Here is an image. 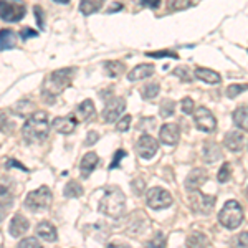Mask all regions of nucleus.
<instances>
[{
	"label": "nucleus",
	"mask_w": 248,
	"mask_h": 248,
	"mask_svg": "<svg viewBox=\"0 0 248 248\" xmlns=\"http://www.w3.org/2000/svg\"><path fill=\"white\" fill-rule=\"evenodd\" d=\"M77 70L75 68H62V70H57L53 73H50L43 81V90L42 94L43 98L46 99V103H53V99L57 98L60 93H63L65 88L70 86L71 79H73Z\"/></svg>",
	"instance_id": "f257e3e1"
},
{
	"label": "nucleus",
	"mask_w": 248,
	"mask_h": 248,
	"mask_svg": "<svg viewBox=\"0 0 248 248\" xmlns=\"http://www.w3.org/2000/svg\"><path fill=\"white\" fill-rule=\"evenodd\" d=\"M50 133V123L45 111H35L30 114L22 127V136L29 144L42 142L48 138Z\"/></svg>",
	"instance_id": "f03ea898"
},
{
	"label": "nucleus",
	"mask_w": 248,
	"mask_h": 248,
	"mask_svg": "<svg viewBox=\"0 0 248 248\" xmlns=\"http://www.w3.org/2000/svg\"><path fill=\"white\" fill-rule=\"evenodd\" d=\"M99 212L111 218H119L126 212V195L121 189L111 187L105 192L101 202H99Z\"/></svg>",
	"instance_id": "7ed1b4c3"
},
{
	"label": "nucleus",
	"mask_w": 248,
	"mask_h": 248,
	"mask_svg": "<svg viewBox=\"0 0 248 248\" xmlns=\"http://www.w3.org/2000/svg\"><path fill=\"white\" fill-rule=\"evenodd\" d=\"M218 222L229 230H235L243 222V209L237 201H229L218 214Z\"/></svg>",
	"instance_id": "20e7f679"
},
{
	"label": "nucleus",
	"mask_w": 248,
	"mask_h": 248,
	"mask_svg": "<svg viewBox=\"0 0 248 248\" xmlns=\"http://www.w3.org/2000/svg\"><path fill=\"white\" fill-rule=\"evenodd\" d=\"M51 199H53V195H51V190L48 189L46 186H42L40 189L31 190L30 194L27 195L25 207L30 212H35V214H37V212H43V210H46L48 207H50Z\"/></svg>",
	"instance_id": "39448f33"
},
{
	"label": "nucleus",
	"mask_w": 248,
	"mask_h": 248,
	"mask_svg": "<svg viewBox=\"0 0 248 248\" xmlns=\"http://www.w3.org/2000/svg\"><path fill=\"white\" fill-rule=\"evenodd\" d=\"M27 10L23 3H18L15 0H0V18L3 22H20L25 17Z\"/></svg>",
	"instance_id": "423d86ee"
},
{
	"label": "nucleus",
	"mask_w": 248,
	"mask_h": 248,
	"mask_svg": "<svg viewBox=\"0 0 248 248\" xmlns=\"http://www.w3.org/2000/svg\"><path fill=\"white\" fill-rule=\"evenodd\" d=\"M146 201L147 205L151 207L153 210H164V209H169L172 205V195L162 187H153L146 195Z\"/></svg>",
	"instance_id": "0eeeda50"
},
{
	"label": "nucleus",
	"mask_w": 248,
	"mask_h": 248,
	"mask_svg": "<svg viewBox=\"0 0 248 248\" xmlns=\"http://www.w3.org/2000/svg\"><path fill=\"white\" fill-rule=\"evenodd\" d=\"M190 203H192V209L197 212V214L209 215L210 212L214 210L215 197H214V195L202 194V192H199V190H192V194H190Z\"/></svg>",
	"instance_id": "6e6552de"
},
{
	"label": "nucleus",
	"mask_w": 248,
	"mask_h": 248,
	"mask_svg": "<svg viewBox=\"0 0 248 248\" xmlns=\"http://www.w3.org/2000/svg\"><path fill=\"white\" fill-rule=\"evenodd\" d=\"M194 119H195V126L202 131V133H214L217 129V119L215 116L210 113L207 108H197L195 109V114H194Z\"/></svg>",
	"instance_id": "1a4fd4ad"
},
{
	"label": "nucleus",
	"mask_w": 248,
	"mask_h": 248,
	"mask_svg": "<svg viewBox=\"0 0 248 248\" xmlns=\"http://www.w3.org/2000/svg\"><path fill=\"white\" fill-rule=\"evenodd\" d=\"M136 151H138L139 157L142 159H153L155 153L159 151V142L155 141L153 136L142 134L136 142Z\"/></svg>",
	"instance_id": "9d476101"
},
{
	"label": "nucleus",
	"mask_w": 248,
	"mask_h": 248,
	"mask_svg": "<svg viewBox=\"0 0 248 248\" xmlns=\"http://www.w3.org/2000/svg\"><path fill=\"white\" fill-rule=\"evenodd\" d=\"M124 109H126L124 98H111L109 101H106V106L103 109V119L105 123H114L124 113Z\"/></svg>",
	"instance_id": "9b49d317"
},
{
	"label": "nucleus",
	"mask_w": 248,
	"mask_h": 248,
	"mask_svg": "<svg viewBox=\"0 0 248 248\" xmlns=\"http://www.w3.org/2000/svg\"><path fill=\"white\" fill-rule=\"evenodd\" d=\"M159 139L166 146H175L181 139V129L177 124H164L159 131Z\"/></svg>",
	"instance_id": "f8f14e48"
},
{
	"label": "nucleus",
	"mask_w": 248,
	"mask_h": 248,
	"mask_svg": "<svg viewBox=\"0 0 248 248\" xmlns=\"http://www.w3.org/2000/svg\"><path fill=\"white\" fill-rule=\"evenodd\" d=\"M30 229V222L27 217H23L22 214H15L10 220L9 225V233L14 238H20L23 233H27V230Z\"/></svg>",
	"instance_id": "ddd939ff"
},
{
	"label": "nucleus",
	"mask_w": 248,
	"mask_h": 248,
	"mask_svg": "<svg viewBox=\"0 0 248 248\" xmlns=\"http://www.w3.org/2000/svg\"><path fill=\"white\" fill-rule=\"evenodd\" d=\"M209 179V174H207L205 169H194L190 170V174L187 175L186 179V189L187 190H199L201 187L205 184V181Z\"/></svg>",
	"instance_id": "4468645a"
},
{
	"label": "nucleus",
	"mask_w": 248,
	"mask_h": 248,
	"mask_svg": "<svg viewBox=\"0 0 248 248\" xmlns=\"http://www.w3.org/2000/svg\"><path fill=\"white\" fill-rule=\"evenodd\" d=\"M77 118L75 116H63V118H55L53 123H51V127H53L57 133L60 134H71L77 127Z\"/></svg>",
	"instance_id": "2eb2a0df"
},
{
	"label": "nucleus",
	"mask_w": 248,
	"mask_h": 248,
	"mask_svg": "<svg viewBox=\"0 0 248 248\" xmlns=\"http://www.w3.org/2000/svg\"><path fill=\"white\" fill-rule=\"evenodd\" d=\"M37 237L42 238L43 242H57L58 240V233L57 229H55L53 223H50L48 220H42V222L37 225Z\"/></svg>",
	"instance_id": "dca6fc26"
},
{
	"label": "nucleus",
	"mask_w": 248,
	"mask_h": 248,
	"mask_svg": "<svg viewBox=\"0 0 248 248\" xmlns=\"http://www.w3.org/2000/svg\"><path fill=\"white\" fill-rule=\"evenodd\" d=\"M223 144L232 153H240L243 149V144H245V138H243V134L240 131H230V133L225 134Z\"/></svg>",
	"instance_id": "f3484780"
},
{
	"label": "nucleus",
	"mask_w": 248,
	"mask_h": 248,
	"mask_svg": "<svg viewBox=\"0 0 248 248\" xmlns=\"http://www.w3.org/2000/svg\"><path fill=\"white\" fill-rule=\"evenodd\" d=\"M155 71L154 65H149V63H144V65H138L134 66L133 70L127 73V79L129 81H139V79H146L149 77H153Z\"/></svg>",
	"instance_id": "a211bd4d"
},
{
	"label": "nucleus",
	"mask_w": 248,
	"mask_h": 248,
	"mask_svg": "<svg viewBox=\"0 0 248 248\" xmlns=\"http://www.w3.org/2000/svg\"><path fill=\"white\" fill-rule=\"evenodd\" d=\"M202 157L203 161H205L207 164H214L217 162L220 157H222V151H220V146L217 142L214 141H209L203 144L202 147Z\"/></svg>",
	"instance_id": "6ab92c4d"
},
{
	"label": "nucleus",
	"mask_w": 248,
	"mask_h": 248,
	"mask_svg": "<svg viewBox=\"0 0 248 248\" xmlns=\"http://www.w3.org/2000/svg\"><path fill=\"white\" fill-rule=\"evenodd\" d=\"M99 162V157L96 153H88L85 154V157L81 159V164H79V170H81V175L83 177H90L91 172L94 170V167L98 166Z\"/></svg>",
	"instance_id": "aec40b11"
},
{
	"label": "nucleus",
	"mask_w": 248,
	"mask_h": 248,
	"mask_svg": "<svg viewBox=\"0 0 248 248\" xmlns=\"http://www.w3.org/2000/svg\"><path fill=\"white\" fill-rule=\"evenodd\" d=\"M195 77H197L203 83H209V85H217V83L222 81V78H220V75L217 71L214 70H209V68H195Z\"/></svg>",
	"instance_id": "412c9836"
},
{
	"label": "nucleus",
	"mask_w": 248,
	"mask_h": 248,
	"mask_svg": "<svg viewBox=\"0 0 248 248\" xmlns=\"http://www.w3.org/2000/svg\"><path fill=\"white\" fill-rule=\"evenodd\" d=\"M17 45V35L15 31H12L9 29H3L0 30V51H5V50H12Z\"/></svg>",
	"instance_id": "4be33fe9"
},
{
	"label": "nucleus",
	"mask_w": 248,
	"mask_h": 248,
	"mask_svg": "<svg viewBox=\"0 0 248 248\" xmlns=\"http://www.w3.org/2000/svg\"><path fill=\"white\" fill-rule=\"evenodd\" d=\"M94 113H96L94 105H93V101H90V99H85L77 109L79 121H90V119H93Z\"/></svg>",
	"instance_id": "5701e85b"
},
{
	"label": "nucleus",
	"mask_w": 248,
	"mask_h": 248,
	"mask_svg": "<svg viewBox=\"0 0 248 248\" xmlns=\"http://www.w3.org/2000/svg\"><path fill=\"white\" fill-rule=\"evenodd\" d=\"M106 0H79V10L83 15H91L96 14L103 7Z\"/></svg>",
	"instance_id": "b1692460"
},
{
	"label": "nucleus",
	"mask_w": 248,
	"mask_h": 248,
	"mask_svg": "<svg viewBox=\"0 0 248 248\" xmlns=\"http://www.w3.org/2000/svg\"><path fill=\"white\" fill-rule=\"evenodd\" d=\"M235 126L243 131H248V106H240L233 113Z\"/></svg>",
	"instance_id": "393cba45"
},
{
	"label": "nucleus",
	"mask_w": 248,
	"mask_h": 248,
	"mask_svg": "<svg viewBox=\"0 0 248 248\" xmlns=\"http://www.w3.org/2000/svg\"><path fill=\"white\" fill-rule=\"evenodd\" d=\"M63 195L68 199H75V197H81L83 195V187L81 184H78L77 181H70L63 189Z\"/></svg>",
	"instance_id": "a878e982"
},
{
	"label": "nucleus",
	"mask_w": 248,
	"mask_h": 248,
	"mask_svg": "<svg viewBox=\"0 0 248 248\" xmlns=\"http://www.w3.org/2000/svg\"><path fill=\"white\" fill-rule=\"evenodd\" d=\"M105 70H106V73L109 75L111 78H118L119 75L124 73L126 66H124V63H121V62H106L105 63Z\"/></svg>",
	"instance_id": "bb28decb"
},
{
	"label": "nucleus",
	"mask_w": 248,
	"mask_h": 248,
	"mask_svg": "<svg viewBox=\"0 0 248 248\" xmlns=\"http://www.w3.org/2000/svg\"><path fill=\"white\" fill-rule=\"evenodd\" d=\"M187 245L189 247H209L210 240L203 233H192L190 237L187 238Z\"/></svg>",
	"instance_id": "cd10ccee"
},
{
	"label": "nucleus",
	"mask_w": 248,
	"mask_h": 248,
	"mask_svg": "<svg viewBox=\"0 0 248 248\" xmlns=\"http://www.w3.org/2000/svg\"><path fill=\"white\" fill-rule=\"evenodd\" d=\"M167 10L169 12H181L189 9L192 5V0H167Z\"/></svg>",
	"instance_id": "c85d7f7f"
},
{
	"label": "nucleus",
	"mask_w": 248,
	"mask_h": 248,
	"mask_svg": "<svg viewBox=\"0 0 248 248\" xmlns=\"http://www.w3.org/2000/svg\"><path fill=\"white\" fill-rule=\"evenodd\" d=\"M174 111H175V103L170 101V99H164L161 109H159V114L162 118H169V116H174Z\"/></svg>",
	"instance_id": "c756f323"
},
{
	"label": "nucleus",
	"mask_w": 248,
	"mask_h": 248,
	"mask_svg": "<svg viewBox=\"0 0 248 248\" xmlns=\"http://www.w3.org/2000/svg\"><path fill=\"white\" fill-rule=\"evenodd\" d=\"M159 94V85L157 83H151V85L144 86L141 91V96L144 99H153Z\"/></svg>",
	"instance_id": "7c9ffc66"
},
{
	"label": "nucleus",
	"mask_w": 248,
	"mask_h": 248,
	"mask_svg": "<svg viewBox=\"0 0 248 248\" xmlns=\"http://www.w3.org/2000/svg\"><path fill=\"white\" fill-rule=\"evenodd\" d=\"M174 75L177 77L179 79H182V81H186V83H189L194 79V75H192V71L189 70L187 66H177L174 70Z\"/></svg>",
	"instance_id": "2f4dec72"
},
{
	"label": "nucleus",
	"mask_w": 248,
	"mask_h": 248,
	"mask_svg": "<svg viewBox=\"0 0 248 248\" xmlns=\"http://www.w3.org/2000/svg\"><path fill=\"white\" fill-rule=\"evenodd\" d=\"M230 177H232V166H230L229 162H225L222 167H220L217 179H218V182H220V184H225V182H229V181H230Z\"/></svg>",
	"instance_id": "473e14b6"
},
{
	"label": "nucleus",
	"mask_w": 248,
	"mask_h": 248,
	"mask_svg": "<svg viewBox=\"0 0 248 248\" xmlns=\"http://www.w3.org/2000/svg\"><path fill=\"white\" fill-rule=\"evenodd\" d=\"M248 90V85H230L227 88V96L229 98H237L240 93H245Z\"/></svg>",
	"instance_id": "72a5a7b5"
},
{
	"label": "nucleus",
	"mask_w": 248,
	"mask_h": 248,
	"mask_svg": "<svg viewBox=\"0 0 248 248\" xmlns=\"http://www.w3.org/2000/svg\"><path fill=\"white\" fill-rule=\"evenodd\" d=\"M147 57L151 58H164V57H169V58H177V53L175 51H169V50H164V51H149L146 53Z\"/></svg>",
	"instance_id": "f704fd0d"
},
{
	"label": "nucleus",
	"mask_w": 248,
	"mask_h": 248,
	"mask_svg": "<svg viewBox=\"0 0 248 248\" xmlns=\"http://www.w3.org/2000/svg\"><path fill=\"white\" fill-rule=\"evenodd\" d=\"M18 247H25V248H40V242L37 240V237H30V238H23L22 242L18 243Z\"/></svg>",
	"instance_id": "c9c22d12"
},
{
	"label": "nucleus",
	"mask_w": 248,
	"mask_h": 248,
	"mask_svg": "<svg viewBox=\"0 0 248 248\" xmlns=\"http://www.w3.org/2000/svg\"><path fill=\"white\" fill-rule=\"evenodd\" d=\"M138 127L141 131L154 129V127H155V119H153V118H144V119H141V121H139Z\"/></svg>",
	"instance_id": "e433bc0d"
},
{
	"label": "nucleus",
	"mask_w": 248,
	"mask_h": 248,
	"mask_svg": "<svg viewBox=\"0 0 248 248\" xmlns=\"http://www.w3.org/2000/svg\"><path fill=\"white\" fill-rule=\"evenodd\" d=\"M129 124H131V116L126 114L121 121H118V124H116V129H118L119 133H126V131L129 129Z\"/></svg>",
	"instance_id": "4c0bfd02"
},
{
	"label": "nucleus",
	"mask_w": 248,
	"mask_h": 248,
	"mask_svg": "<svg viewBox=\"0 0 248 248\" xmlns=\"http://www.w3.org/2000/svg\"><path fill=\"white\" fill-rule=\"evenodd\" d=\"M10 203H12V199H0V223H2V220L5 218Z\"/></svg>",
	"instance_id": "58836bf2"
},
{
	"label": "nucleus",
	"mask_w": 248,
	"mask_h": 248,
	"mask_svg": "<svg viewBox=\"0 0 248 248\" xmlns=\"http://www.w3.org/2000/svg\"><path fill=\"white\" fill-rule=\"evenodd\" d=\"M181 108H182L184 114H192L194 113V101H192L190 98H184L181 103Z\"/></svg>",
	"instance_id": "ea45409f"
},
{
	"label": "nucleus",
	"mask_w": 248,
	"mask_h": 248,
	"mask_svg": "<svg viewBox=\"0 0 248 248\" xmlns=\"http://www.w3.org/2000/svg\"><path fill=\"white\" fill-rule=\"evenodd\" d=\"M147 247H166V237H164V233L155 235V237L147 243Z\"/></svg>",
	"instance_id": "a19ab883"
},
{
	"label": "nucleus",
	"mask_w": 248,
	"mask_h": 248,
	"mask_svg": "<svg viewBox=\"0 0 248 248\" xmlns=\"http://www.w3.org/2000/svg\"><path fill=\"white\" fill-rule=\"evenodd\" d=\"M35 18H37V22H38V27L40 29H45V14H43V10H42V7H35Z\"/></svg>",
	"instance_id": "79ce46f5"
},
{
	"label": "nucleus",
	"mask_w": 248,
	"mask_h": 248,
	"mask_svg": "<svg viewBox=\"0 0 248 248\" xmlns=\"http://www.w3.org/2000/svg\"><path fill=\"white\" fill-rule=\"evenodd\" d=\"M37 35H38V31H37V30H33V29H29V27H25V29L20 30V37H22L23 40L33 38V37H37Z\"/></svg>",
	"instance_id": "37998d69"
},
{
	"label": "nucleus",
	"mask_w": 248,
	"mask_h": 248,
	"mask_svg": "<svg viewBox=\"0 0 248 248\" xmlns=\"http://www.w3.org/2000/svg\"><path fill=\"white\" fill-rule=\"evenodd\" d=\"M123 157H126V153H124L123 149H119L118 153H116V155H114V161L109 166V169H116V167H119V161H121Z\"/></svg>",
	"instance_id": "c03bdc74"
},
{
	"label": "nucleus",
	"mask_w": 248,
	"mask_h": 248,
	"mask_svg": "<svg viewBox=\"0 0 248 248\" xmlns=\"http://www.w3.org/2000/svg\"><path fill=\"white\" fill-rule=\"evenodd\" d=\"M98 139H99V134L98 133H94V131H91L90 134L86 136V146H93V144L98 142Z\"/></svg>",
	"instance_id": "a18cd8bd"
},
{
	"label": "nucleus",
	"mask_w": 248,
	"mask_h": 248,
	"mask_svg": "<svg viewBox=\"0 0 248 248\" xmlns=\"http://www.w3.org/2000/svg\"><path fill=\"white\" fill-rule=\"evenodd\" d=\"M161 0H141V5L147 7V9H157Z\"/></svg>",
	"instance_id": "49530a36"
},
{
	"label": "nucleus",
	"mask_w": 248,
	"mask_h": 248,
	"mask_svg": "<svg viewBox=\"0 0 248 248\" xmlns=\"http://www.w3.org/2000/svg\"><path fill=\"white\" fill-rule=\"evenodd\" d=\"M237 245L238 247H248V232H243V233L238 235Z\"/></svg>",
	"instance_id": "de8ad7c7"
},
{
	"label": "nucleus",
	"mask_w": 248,
	"mask_h": 248,
	"mask_svg": "<svg viewBox=\"0 0 248 248\" xmlns=\"http://www.w3.org/2000/svg\"><path fill=\"white\" fill-rule=\"evenodd\" d=\"M144 187H146V186H144V182L139 181V179L134 182V189H136V192H138V194H141V192L144 190Z\"/></svg>",
	"instance_id": "09e8293b"
},
{
	"label": "nucleus",
	"mask_w": 248,
	"mask_h": 248,
	"mask_svg": "<svg viewBox=\"0 0 248 248\" xmlns=\"http://www.w3.org/2000/svg\"><path fill=\"white\" fill-rule=\"evenodd\" d=\"M121 9H123V3L116 2V3H113V5H111V9L108 10V12H109V14H113V12H119Z\"/></svg>",
	"instance_id": "8fccbe9b"
},
{
	"label": "nucleus",
	"mask_w": 248,
	"mask_h": 248,
	"mask_svg": "<svg viewBox=\"0 0 248 248\" xmlns=\"http://www.w3.org/2000/svg\"><path fill=\"white\" fill-rule=\"evenodd\" d=\"M55 2H58V3H68L70 0H55Z\"/></svg>",
	"instance_id": "3c124183"
},
{
	"label": "nucleus",
	"mask_w": 248,
	"mask_h": 248,
	"mask_svg": "<svg viewBox=\"0 0 248 248\" xmlns=\"http://www.w3.org/2000/svg\"><path fill=\"white\" fill-rule=\"evenodd\" d=\"M245 195H247V199H248V187H247V190H245Z\"/></svg>",
	"instance_id": "603ef678"
}]
</instances>
